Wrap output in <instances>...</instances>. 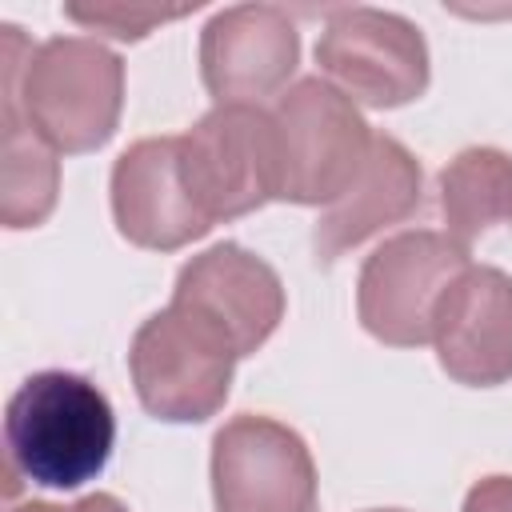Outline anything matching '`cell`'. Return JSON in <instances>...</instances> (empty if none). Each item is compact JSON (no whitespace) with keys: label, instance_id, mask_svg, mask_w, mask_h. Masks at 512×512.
I'll list each match as a JSON object with an SVG mask.
<instances>
[{"label":"cell","instance_id":"cell-13","mask_svg":"<svg viewBox=\"0 0 512 512\" xmlns=\"http://www.w3.org/2000/svg\"><path fill=\"white\" fill-rule=\"evenodd\" d=\"M424 200V176L416 156L396 136H376L356 184L332 200L312 228L316 264H336L344 252L360 248L376 232L408 220Z\"/></svg>","mask_w":512,"mask_h":512},{"label":"cell","instance_id":"cell-1","mask_svg":"<svg viewBox=\"0 0 512 512\" xmlns=\"http://www.w3.org/2000/svg\"><path fill=\"white\" fill-rule=\"evenodd\" d=\"M0 92V108L20 116L52 152H96L120 124L124 60L92 36L28 44L16 24H4Z\"/></svg>","mask_w":512,"mask_h":512},{"label":"cell","instance_id":"cell-19","mask_svg":"<svg viewBox=\"0 0 512 512\" xmlns=\"http://www.w3.org/2000/svg\"><path fill=\"white\" fill-rule=\"evenodd\" d=\"M372 512H400V508H372Z\"/></svg>","mask_w":512,"mask_h":512},{"label":"cell","instance_id":"cell-10","mask_svg":"<svg viewBox=\"0 0 512 512\" xmlns=\"http://www.w3.org/2000/svg\"><path fill=\"white\" fill-rule=\"evenodd\" d=\"M300 64V32L276 4H236L200 32V76L216 104H256L288 92Z\"/></svg>","mask_w":512,"mask_h":512},{"label":"cell","instance_id":"cell-8","mask_svg":"<svg viewBox=\"0 0 512 512\" xmlns=\"http://www.w3.org/2000/svg\"><path fill=\"white\" fill-rule=\"evenodd\" d=\"M216 512H316V464L304 436L240 412L212 436Z\"/></svg>","mask_w":512,"mask_h":512},{"label":"cell","instance_id":"cell-17","mask_svg":"<svg viewBox=\"0 0 512 512\" xmlns=\"http://www.w3.org/2000/svg\"><path fill=\"white\" fill-rule=\"evenodd\" d=\"M460 512H512V476H484L468 488Z\"/></svg>","mask_w":512,"mask_h":512},{"label":"cell","instance_id":"cell-5","mask_svg":"<svg viewBox=\"0 0 512 512\" xmlns=\"http://www.w3.org/2000/svg\"><path fill=\"white\" fill-rule=\"evenodd\" d=\"M180 176L208 224L248 216L280 192L272 112L216 104L180 136Z\"/></svg>","mask_w":512,"mask_h":512},{"label":"cell","instance_id":"cell-2","mask_svg":"<svg viewBox=\"0 0 512 512\" xmlns=\"http://www.w3.org/2000/svg\"><path fill=\"white\" fill-rule=\"evenodd\" d=\"M116 444L108 396L80 372L48 368L28 376L4 408V472L8 496L20 480L76 492L96 480Z\"/></svg>","mask_w":512,"mask_h":512},{"label":"cell","instance_id":"cell-18","mask_svg":"<svg viewBox=\"0 0 512 512\" xmlns=\"http://www.w3.org/2000/svg\"><path fill=\"white\" fill-rule=\"evenodd\" d=\"M12 512H128L112 492H92L76 504H48V500H28V504H16Z\"/></svg>","mask_w":512,"mask_h":512},{"label":"cell","instance_id":"cell-16","mask_svg":"<svg viewBox=\"0 0 512 512\" xmlns=\"http://www.w3.org/2000/svg\"><path fill=\"white\" fill-rule=\"evenodd\" d=\"M188 8H140V4H116V0H104V4H64V16L88 32H100V36H112V40H144L152 28L168 24V20H180Z\"/></svg>","mask_w":512,"mask_h":512},{"label":"cell","instance_id":"cell-15","mask_svg":"<svg viewBox=\"0 0 512 512\" xmlns=\"http://www.w3.org/2000/svg\"><path fill=\"white\" fill-rule=\"evenodd\" d=\"M4 116V172H0V224L36 228L56 208L60 164L56 152L12 112Z\"/></svg>","mask_w":512,"mask_h":512},{"label":"cell","instance_id":"cell-3","mask_svg":"<svg viewBox=\"0 0 512 512\" xmlns=\"http://www.w3.org/2000/svg\"><path fill=\"white\" fill-rule=\"evenodd\" d=\"M280 192L288 204H332L340 200L368 164L372 132L360 108L328 80L304 76L272 104Z\"/></svg>","mask_w":512,"mask_h":512},{"label":"cell","instance_id":"cell-11","mask_svg":"<svg viewBox=\"0 0 512 512\" xmlns=\"http://www.w3.org/2000/svg\"><path fill=\"white\" fill-rule=\"evenodd\" d=\"M432 344L456 384L496 388L512 380V276L468 264L436 304Z\"/></svg>","mask_w":512,"mask_h":512},{"label":"cell","instance_id":"cell-7","mask_svg":"<svg viewBox=\"0 0 512 512\" xmlns=\"http://www.w3.org/2000/svg\"><path fill=\"white\" fill-rule=\"evenodd\" d=\"M316 64L352 104L400 108L428 88V44L420 28L388 8H336L316 40Z\"/></svg>","mask_w":512,"mask_h":512},{"label":"cell","instance_id":"cell-4","mask_svg":"<svg viewBox=\"0 0 512 512\" xmlns=\"http://www.w3.org/2000/svg\"><path fill=\"white\" fill-rule=\"evenodd\" d=\"M236 352L204 320L168 304L152 312L128 348V368L144 412L164 424H200L216 416L232 392Z\"/></svg>","mask_w":512,"mask_h":512},{"label":"cell","instance_id":"cell-6","mask_svg":"<svg viewBox=\"0 0 512 512\" xmlns=\"http://www.w3.org/2000/svg\"><path fill=\"white\" fill-rule=\"evenodd\" d=\"M468 264V244L448 232L412 228L384 240L356 280V316L364 332L392 348L432 344L436 304Z\"/></svg>","mask_w":512,"mask_h":512},{"label":"cell","instance_id":"cell-14","mask_svg":"<svg viewBox=\"0 0 512 512\" xmlns=\"http://www.w3.org/2000/svg\"><path fill=\"white\" fill-rule=\"evenodd\" d=\"M448 236L472 244L492 228H512V156L500 148H464L436 176Z\"/></svg>","mask_w":512,"mask_h":512},{"label":"cell","instance_id":"cell-12","mask_svg":"<svg viewBox=\"0 0 512 512\" xmlns=\"http://www.w3.org/2000/svg\"><path fill=\"white\" fill-rule=\"evenodd\" d=\"M112 220L148 252H176L212 232L180 176V136H144L112 164Z\"/></svg>","mask_w":512,"mask_h":512},{"label":"cell","instance_id":"cell-9","mask_svg":"<svg viewBox=\"0 0 512 512\" xmlns=\"http://www.w3.org/2000/svg\"><path fill=\"white\" fill-rule=\"evenodd\" d=\"M172 304L220 332L236 356H252L284 320V284L268 260L224 240L180 268Z\"/></svg>","mask_w":512,"mask_h":512}]
</instances>
